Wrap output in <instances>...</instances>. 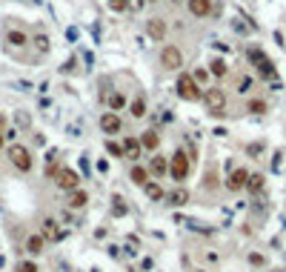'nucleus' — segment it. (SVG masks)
I'll list each match as a JSON object with an SVG mask.
<instances>
[{
  "label": "nucleus",
  "instance_id": "39448f33",
  "mask_svg": "<svg viewBox=\"0 0 286 272\" xmlns=\"http://www.w3.org/2000/svg\"><path fill=\"white\" fill-rule=\"evenodd\" d=\"M55 184L60 186L63 192H75V189H80V175H78L75 169H69V166H60Z\"/></svg>",
  "mask_w": 286,
  "mask_h": 272
},
{
  "label": "nucleus",
  "instance_id": "e433bc0d",
  "mask_svg": "<svg viewBox=\"0 0 286 272\" xmlns=\"http://www.w3.org/2000/svg\"><path fill=\"white\" fill-rule=\"evenodd\" d=\"M269 272H286V269H283V266H275V269H269Z\"/></svg>",
  "mask_w": 286,
  "mask_h": 272
},
{
  "label": "nucleus",
  "instance_id": "b1692460",
  "mask_svg": "<svg viewBox=\"0 0 286 272\" xmlns=\"http://www.w3.org/2000/svg\"><path fill=\"white\" fill-rule=\"evenodd\" d=\"M264 175H260V172H255V175H249V184H246V189H249V192H260V189H264Z\"/></svg>",
  "mask_w": 286,
  "mask_h": 272
},
{
  "label": "nucleus",
  "instance_id": "f704fd0d",
  "mask_svg": "<svg viewBox=\"0 0 286 272\" xmlns=\"http://www.w3.org/2000/svg\"><path fill=\"white\" fill-rule=\"evenodd\" d=\"M192 78H195V80H198V83H203V80H206V78H209V72L198 69V72H195V75H192Z\"/></svg>",
  "mask_w": 286,
  "mask_h": 272
},
{
  "label": "nucleus",
  "instance_id": "9d476101",
  "mask_svg": "<svg viewBox=\"0 0 286 272\" xmlns=\"http://www.w3.org/2000/svg\"><path fill=\"white\" fill-rule=\"evenodd\" d=\"M40 235L46 238V241H63V229L57 226V221H52V218H46V221L40 223Z\"/></svg>",
  "mask_w": 286,
  "mask_h": 272
},
{
  "label": "nucleus",
  "instance_id": "a19ab883",
  "mask_svg": "<svg viewBox=\"0 0 286 272\" xmlns=\"http://www.w3.org/2000/svg\"><path fill=\"white\" fill-rule=\"evenodd\" d=\"M198 272H203V269H198Z\"/></svg>",
  "mask_w": 286,
  "mask_h": 272
},
{
  "label": "nucleus",
  "instance_id": "5701e85b",
  "mask_svg": "<svg viewBox=\"0 0 286 272\" xmlns=\"http://www.w3.org/2000/svg\"><path fill=\"white\" fill-rule=\"evenodd\" d=\"M129 112H132V118H143V115H146V100L135 98L132 103H129Z\"/></svg>",
  "mask_w": 286,
  "mask_h": 272
},
{
  "label": "nucleus",
  "instance_id": "ddd939ff",
  "mask_svg": "<svg viewBox=\"0 0 286 272\" xmlns=\"http://www.w3.org/2000/svg\"><path fill=\"white\" fill-rule=\"evenodd\" d=\"M149 172L155 175V178L166 175V172H169V157H163V155H157V152H155V157L149 161Z\"/></svg>",
  "mask_w": 286,
  "mask_h": 272
},
{
  "label": "nucleus",
  "instance_id": "c85d7f7f",
  "mask_svg": "<svg viewBox=\"0 0 286 272\" xmlns=\"http://www.w3.org/2000/svg\"><path fill=\"white\" fill-rule=\"evenodd\" d=\"M126 3H129V12H143L149 0H126Z\"/></svg>",
  "mask_w": 286,
  "mask_h": 272
},
{
  "label": "nucleus",
  "instance_id": "473e14b6",
  "mask_svg": "<svg viewBox=\"0 0 286 272\" xmlns=\"http://www.w3.org/2000/svg\"><path fill=\"white\" fill-rule=\"evenodd\" d=\"M114 215H126V207H123V198H114Z\"/></svg>",
  "mask_w": 286,
  "mask_h": 272
},
{
  "label": "nucleus",
  "instance_id": "7ed1b4c3",
  "mask_svg": "<svg viewBox=\"0 0 286 272\" xmlns=\"http://www.w3.org/2000/svg\"><path fill=\"white\" fill-rule=\"evenodd\" d=\"M9 161H12V166L17 172L32 169V152H29L26 146H20V143H12V146H9Z\"/></svg>",
  "mask_w": 286,
  "mask_h": 272
},
{
  "label": "nucleus",
  "instance_id": "ea45409f",
  "mask_svg": "<svg viewBox=\"0 0 286 272\" xmlns=\"http://www.w3.org/2000/svg\"><path fill=\"white\" fill-rule=\"evenodd\" d=\"M149 3H155V0H149Z\"/></svg>",
  "mask_w": 286,
  "mask_h": 272
},
{
  "label": "nucleus",
  "instance_id": "9b49d317",
  "mask_svg": "<svg viewBox=\"0 0 286 272\" xmlns=\"http://www.w3.org/2000/svg\"><path fill=\"white\" fill-rule=\"evenodd\" d=\"M146 35L155 37V40H163V37H166V23L160 20V17H152V20H146Z\"/></svg>",
  "mask_w": 286,
  "mask_h": 272
},
{
  "label": "nucleus",
  "instance_id": "4468645a",
  "mask_svg": "<svg viewBox=\"0 0 286 272\" xmlns=\"http://www.w3.org/2000/svg\"><path fill=\"white\" fill-rule=\"evenodd\" d=\"M166 200H169L172 207H186V203H189V189H183V186H175V189L166 195Z\"/></svg>",
  "mask_w": 286,
  "mask_h": 272
},
{
  "label": "nucleus",
  "instance_id": "393cba45",
  "mask_svg": "<svg viewBox=\"0 0 286 272\" xmlns=\"http://www.w3.org/2000/svg\"><path fill=\"white\" fill-rule=\"evenodd\" d=\"M126 106V98H123V95H109V109H112V112H121V109Z\"/></svg>",
  "mask_w": 286,
  "mask_h": 272
},
{
  "label": "nucleus",
  "instance_id": "7c9ffc66",
  "mask_svg": "<svg viewBox=\"0 0 286 272\" xmlns=\"http://www.w3.org/2000/svg\"><path fill=\"white\" fill-rule=\"evenodd\" d=\"M14 272H40V269H37V264H32V261H23V264H17Z\"/></svg>",
  "mask_w": 286,
  "mask_h": 272
},
{
  "label": "nucleus",
  "instance_id": "cd10ccee",
  "mask_svg": "<svg viewBox=\"0 0 286 272\" xmlns=\"http://www.w3.org/2000/svg\"><path fill=\"white\" fill-rule=\"evenodd\" d=\"M252 89V78H246V75H241V78H237V92L241 95H246Z\"/></svg>",
  "mask_w": 286,
  "mask_h": 272
},
{
  "label": "nucleus",
  "instance_id": "6e6552de",
  "mask_svg": "<svg viewBox=\"0 0 286 272\" xmlns=\"http://www.w3.org/2000/svg\"><path fill=\"white\" fill-rule=\"evenodd\" d=\"M246 184H249V169H246V166L232 169V175L226 178V189H229V192H241V189H246Z\"/></svg>",
  "mask_w": 286,
  "mask_h": 272
},
{
  "label": "nucleus",
  "instance_id": "6ab92c4d",
  "mask_svg": "<svg viewBox=\"0 0 286 272\" xmlns=\"http://www.w3.org/2000/svg\"><path fill=\"white\" fill-rule=\"evenodd\" d=\"M143 192H146V198H149V200H160V198H166L163 186L157 184V180H149V184L143 186Z\"/></svg>",
  "mask_w": 286,
  "mask_h": 272
},
{
  "label": "nucleus",
  "instance_id": "423d86ee",
  "mask_svg": "<svg viewBox=\"0 0 286 272\" xmlns=\"http://www.w3.org/2000/svg\"><path fill=\"white\" fill-rule=\"evenodd\" d=\"M160 66L169 72H178L180 66H183V55H180L178 46H163V52H160Z\"/></svg>",
  "mask_w": 286,
  "mask_h": 272
},
{
  "label": "nucleus",
  "instance_id": "2eb2a0df",
  "mask_svg": "<svg viewBox=\"0 0 286 272\" xmlns=\"http://www.w3.org/2000/svg\"><path fill=\"white\" fill-rule=\"evenodd\" d=\"M186 3H189V12L195 17H206L212 12V0H186Z\"/></svg>",
  "mask_w": 286,
  "mask_h": 272
},
{
  "label": "nucleus",
  "instance_id": "bb28decb",
  "mask_svg": "<svg viewBox=\"0 0 286 272\" xmlns=\"http://www.w3.org/2000/svg\"><path fill=\"white\" fill-rule=\"evenodd\" d=\"M106 152H112L114 157H126V152H123V143H114V141H106Z\"/></svg>",
  "mask_w": 286,
  "mask_h": 272
},
{
  "label": "nucleus",
  "instance_id": "f8f14e48",
  "mask_svg": "<svg viewBox=\"0 0 286 272\" xmlns=\"http://www.w3.org/2000/svg\"><path fill=\"white\" fill-rule=\"evenodd\" d=\"M140 146L146 152H157V146H160V135H157V129H146L140 135Z\"/></svg>",
  "mask_w": 286,
  "mask_h": 272
},
{
  "label": "nucleus",
  "instance_id": "f3484780",
  "mask_svg": "<svg viewBox=\"0 0 286 272\" xmlns=\"http://www.w3.org/2000/svg\"><path fill=\"white\" fill-rule=\"evenodd\" d=\"M140 141H135V138H123V152H126V157H132V161H137L140 157Z\"/></svg>",
  "mask_w": 286,
  "mask_h": 272
},
{
  "label": "nucleus",
  "instance_id": "2f4dec72",
  "mask_svg": "<svg viewBox=\"0 0 286 272\" xmlns=\"http://www.w3.org/2000/svg\"><path fill=\"white\" fill-rule=\"evenodd\" d=\"M35 46H37L40 52H49V37H46V35H37V37H35Z\"/></svg>",
  "mask_w": 286,
  "mask_h": 272
},
{
  "label": "nucleus",
  "instance_id": "4be33fe9",
  "mask_svg": "<svg viewBox=\"0 0 286 272\" xmlns=\"http://www.w3.org/2000/svg\"><path fill=\"white\" fill-rule=\"evenodd\" d=\"M9 43L20 49V46H26V43H29V37H26V32H20V29H12V32H9Z\"/></svg>",
  "mask_w": 286,
  "mask_h": 272
},
{
  "label": "nucleus",
  "instance_id": "58836bf2",
  "mask_svg": "<svg viewBox=\"0 0 286 272\" xmlns=\"http://www.w3.org/2000/svg\"><path fill=\"white\" fill-rule=\"evenodd\" d=\"M172 3H183V0H172Z\"/></svg>",
  "mask_w": 286,
  "mask_h": 272
},
{
  "label": "nucleus",
  "instance_id": "f257e3e1",
  "mask_svg": "<svg viewBox=\"0 0 286 272\" xmlns=\"http://www.w3.org/2000/svg\"><path fill=\"white\" fill-rule=\"evenodd\" d=\"M189 169H192V157L186 155V152H175V155H169V175L175 184H183L186 178H189Z\"/></svg>",
  "mask_w": 286,
  "mask_h": 272
},
{
  "label": "nucleus",
  "instance_id": "1a4fd4ad",
  "mask_svg": "<svg viewBox=\"0 0 286 272\" xmlns=\"http://www.w3.org/2000/svg\"><path fill=\"white\" fill-rule=\"evenodd\" d=\"M121 118H117V112H112V109H109V112H103L100 115V129H103V132H106V135H117V132H121Z\"/></svg>",
  "mask_w": 286,
  "mask_h": 272
},
{
  "label": "nucleus",
  "instance_id": "f03ea898",
  "mask_svg": "<svg viewBox=\"0 0 286 272\" xmlns=\"http://www.w3.org/2000/svg\"><path fill=\"white\" fill-rule=\"evenodd\" d=\"M175 92H178V98L183 100H200L203 95H200V83L192 78V75H178V83H175Z\"/></svg>",
  "mask_w": 286,
  "mask_h": 272
},
{
  "label": "nucleus",
  "instance_id": "c756f323",
  "mask_svg": "<svg viewBox=\"0 0 286 272\" xmlns=\"http://www.w3.org/2000/svg\"><path fill=\"white\" fill-rule=\"evenodd\" d=\"M109 9H112V12H126L129 3L126 0H109Z\"/></svg>",
  "mask_w": 286,
  "mask_h": 272
},
{
  "label": "nucleus",
  "instance_id": "412c9836",
  "mask_svg": "<svg viewBox=\"0 0 286 272\" xmlns=\"http://www.w3.org/2000/svg\"><path fill=\"white\" fill-rule=\"evenodd\" d=\"M229 72V66H226V60L223 57H214L212 63H209V75H214V78H223Z\"/></svg>",
  "mask_w": 286,
  "mask_h": 272
},
{
  "label": "nucleus",
  "instance_id": "a211bd4d",
  "mask_svg": "<svg viewBox=\"0 0 286 272\" xmlns=\"http://www.w3.org/2000/svg\"><path fill=\"white\" fill-rule=\"evenodd\" d=\"M129 178H132V184H137V186H146L149 184V169H143V166H132V172H129Z\"/></svg>",
  "mask_w": 286,
  "mask_h": 272
},
{
  "label": "nucleus",
  "instance_id": "dca6fc26",
  "mask_svg": "<svg viewBox=\"0 0 286 272\" xmlns=\"http://www.w3.org/2000/svg\"><path fill=\"white\" fill-rule=\"evenodd\" d=\"M43 246H46V238H43L40 232H35V235L26 238V252H29V255H40Z\"/></svg>",
  "mask_w": 286,
  "mask_h": 272
},
{
  "label": "nucleus",
  "instance_id": "aec40b11",
  "mask_svg": "<svg viewBox=\"0 0 286 272\" xmlns=\"http://www.w3.org/2000/svg\"><path fill=\"white\" fill-rule=\"evenodd\" d=\"M86 203H89V195H86L83 189H75V192H69V207L72 209H83Z\"/></svg>",
  "mask_w": 286,
  "mask_h": 272
},
{
  "label": "nucleus",
  "instance_id": "a878e982",
  "mask_svg": "<svg viewBox=\"0 0 286 272\" xmlns=\"http://www.w3.org/2000/svg\"><path fill=\"white\" fill-rule=\"evenodd\" d=\"M249 112L252 115H264V112H269V106H266V100H249Z\"/></svg>",
  "mask_w": 286,
  "mask_h": 272
},
{
  "label": "nucleus",
  "instance_id": "c9c22d12",
  "mask_svg": "<svg viewBox=\"0 0 286 272\" xmlns=\"http://www.w3.org/2000/svg\"><path fill=\"white\" fill-rule=\"evenodd\" d=\"M14 123H20V126H29V118H26V115H14Z\"/></svg>",
  "mask_w": 286,
  "mask_h": 272
},
{
  "label": "nucleus",
  "instance_id": "0eeeda50",
  "mask_svg": "<svg viewBox=\"0 0 286 272\" xmlns=\"http://www.w3.org/2000/svg\"><path fill=\"white\" fill-rule=\"evenodd\" d=\"M249 60L257 66L260 78H275V63H272V60H269V57H266L260 49H252V52H249Z\"/></svg>",
  "mask_w": 286,
  "mask_h": 272
},
{
  "label": "nucleus",
  "instance_id": "20e7f679",
  "mask_svg": "<svg viewBox=\"0 0 286 272\" xmlns=\"http://www.w3.org/2000/svg\"><path fill=\"white\" fill-rule=\"evenodd\" d=\"M203 103H206V109L212 115H223V109H226V95H223V89L212 86V89L203 92Z\"/></svg>",
  "mask_w": 286,
  "mask_h": 272
},
{
  "label": "nucleus",
  "instance_id": "72a5a7b5",
  "mask_svg": "<svg viewBox=\"0 0 286 272\" xmlns=\"http://www.w3.org/2000/svg\"><path fill=\"white\" fill-rule=\"evenodd\" d=\"M249 264H255V266H264L266 261H264V255H257V252H252V255H249Z\"/></svg>",
  "mask_w": 286,
  "mask_h": 272
},
{
  "label": "nucleus",
  "instance_id": "4c0bfd02",
  "mask_svg": "<svg viewBox=\"0 0 286 272\" xmlns=\"http://www.w3.org/2000/svg\"><path fill=\"white\" fill-rule=\"evenodd\" d=\"M3 141H6V138H3V132H0V146H3Z\"/></svg>",
  "mask_w": 286,
  "mask_h": 272
}]
</instances>
